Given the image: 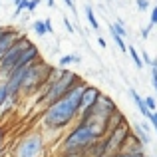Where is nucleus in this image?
Returning a JSON list of instances; mask_svg holds the SVG:
<instances>
[{
	"mask_svg": "<svg viewBox=\"0 0 157 157\" xmlns=\"http://www.w3.org/2000/svg\"><path fill=\"white\" fill-rule=\"evenodd\" d=\"M88 82L82 80L78 86H74L64 98H60L58 101H54L52 105L44 107L42 117H40V125L44 131L50 133H62L70 125H74L78 119V109H80V100L84 94Z\"/></svg>",
	"mask_w": 157,
	"mask_h": 157,
	"instance_id": "f257e3e1",
	"label": "nucleus"
},
{
	"mask_svg": "<svg viewBox=\"0 0 157 157\" xmlns=\"http://www.w3.org/2000/svg\"><path fill=\"white\" fill-rule=\"evenodd\" d=\"M54 66H50L46 60H36L30 68L24 72V80H22V88H20V96H26V98H32L40 92L44 84H46L48 76H50Z\"/></svg>",
	"mask_w": 157,
	"mask_h": 157,
	"instance_id": "f03ea898",
	"label": "nucleus"
},
{
	"mask_svg": "<svg viewBox=\"0 0 157 157\" xmlns=\"http://www.w3.org/2000/svg\"><path fill=\"white\" fill-rule=\"evenodd\" d=\"M80 82H82V78L78 76V74L70 72V70H64V74L60 76V80L54 82V84L42 94V96H36L34 104H36V105H42V107L52 105L54 101H58L60 98H64L66 94H68L70 90L74 88V86H78Z\"/></svg>",
	"mask_w": 157,
	"mask_h": 157,
	"instance_id": "7ed1b4c3",
	"label": "nucleus"
},
{
	"mask_svg": "<svg viewBox=\"0 0 157 157\" xmlns=\"http://www.w3.org/2000/svg\"><path fill=\"white\" fill-rule=\"evenodd\" d=\"M96 141L90 129L82 123H74L68 129V133L58 143V153H68V151H86L92 143Z\"/></svg>",
	"mask_w": 157,
	"mask_h": 157,
	"instance_id": "20e7f679",
	"label": "nucleus"
},
{
	"mask_svg": "<svg viewBox=\"0 0 157 157\" xmlns=\"http://www.w3.org/2000/svg\"><path fill=\"white\" fill-rule=\"evenodd\" d=\"M44 151H46L44 135L40 133V131H30V133L24 135L14 145L12 155L14 157H42Z\"/></svg>",
	"mask_w": 157,
	"mask_h": 157,
	"instance_id": "39448f33",
	"label": "nucleus"
},
{
	"mask_svg": "<svg viewBox=\"0 0 157 157\" xmlns=\"http://www.w3.org/2000/svg\"><path fill=\"white\" fill-rule=\"evenodd\" d=\"M32 46V42H30V38H28L26 34H22L20 36V40L14 44V46L10 48L6 54H4L2 58H0V78L2 80H6V76L12 72V70L16 68V64H18V60L22 58V54L28 50V48Z\"/></svg>",
	"mask_w": 157,
	"mask_h": 157,
	"instance_id": "423d86ee",
	"label": "nucleus"
},
{
	"mask_svg": "<svg viewBox=\"0 0 157 157\" xmlns=\"http://www.w3.org/2000/svg\"><path fill=\"white\" fill-rule=\"evenodd\" d=\"M129 133H131V127L127 125V121H121L115 129H111L105 135V157L119 153L123 143H125V139L129 137Z\"/></svg>",
	"mask_w": 157,
	"mask_h": 157,
	"instance_id": "0eeeda50",
	"label": "nucleus"
},
{
	"mask_svg": "<svg viewBox=\"0 0 157 157\" xmlns=\"http://www.w3.org/2000/svg\"><path fill=\"white\" fill-rule=\"evenodd\" d=\"M22 34L24 32L18 30V28H2V34H0V58L18 42Z\"/></svg>",
	"mask_w": 157,
	"mask_h": 157,
	"instance_id": "6e6552de",
	"label": "nucleus"
},
{
	"mask_svg": "<svg viewBox=\"0 0 157 157\" xmlns=\"http://www.w3.org/2000/svg\"><path fill=\"white\" fill-rule=\"evenodd\" d=\"M101 96V92L96 88V86H86V90H84V94H82V100H80V109H78V115L80 113H84L86 109H90L94 104L98 101V98Z\"/></svg>",
	"mask_w": 157,
	"mask_h": 157,
	"instance_id": "1a4fd4ad",
	"label": "nucleus"
},
{
	"mask_svg": "<svg viewBox=\"0 0 157 157\" xmlns=\"http://www.w3.org/2000/svg\"><path fill=\"white\" fill-rule=\"evenodd\" d=\"M119 153H127V155H143L145 153V145H143L141 141H139L137 137H135L133 133H129V137L125 139V143H123L121 151Z\"/></svg>",
	"mask_w": 157,
	"mask_h": 157,
	"instance_id": "9d476101",
	"label": "nucleus"
},
{
	"mask_svg": "<svg viewBox=\"0 0 157 157\" xmlns=\"http://www.w3.org/2000/svg\"><path fill=\"white\" fill-rule=\"evenodd\" d=\"M129 96H131V100L135 101V105H137V109H139V113L143 115L145 119H149V115H151V111L147 109V105H145V101H143V98L139 96L137 92H135V88H129Z\"/></svg>",
	"mask_w": 157,
	"mask_h": 157,
	"instance_id": "9b49d317",
	"label": "nucleus"
},
{
	"mask_svg": "<svg viewBox=\"0 0 157 157\" xmlns=\"http://www.w3.org/2000/svg\"><path fill=\"white\" fill-rule=\"evenodd\" d=\"M131 133H133L135 137H137L139 141L143 143V145H149V143H151V135L147 133V131L143 129L141 125H139V121H135L133 125H131Z\"/></svg>",
	"mask_w": 157,
	"mask_h": 157,
	"instance_id": "f8f14e48",
	"label": "nucleus"
},
{
	"mask_svg": "<svg viewBox=\"0 0 157 157\" xmlns=\"http://www.w3.org/2000/svg\"><path fill=\"white\" fill-rule=\"evenodd\" d=\"M82 58L78 56V54H64V56H60V60H58V68L66 70L70 64H80Z\"/></svg>",
	"mask_w": 157,
	"mask_h": 157,
	"instance_id": "ddd939ff",
	"label": "nucleus"
},
{
	"mask_svg": "<svg viewBox=\"0 0 157 157\" xmlns=\"http://www.w3.org/2000/svg\"><path fill=\"white\" fill-rule=\"evenodd\" d=\"M84 12H86V18H88L90 26H92L94 30H100V22H98L96 14H94V8L90 6V4H86V6H84Z\"/></svg>",
	"mask_w": 157,
	"mask_h": 157,
	"instance_id": "4468645a",
	"label": "nucleus"
},
{
	"mask_svg": "<svg viewBox=\"0 0 157 157\" xmlns=\"http://www.w3.org/2000/svg\"><path fill=\"white\" fill-rule=\"evenodd\" d=\"M109 32H113V34L121 36L123 40H125V36H127V30H125V26H123V22H121V20H117V22L109 24Z\"/></svg>",
	"mask_w": 157,
	"mask_h": 157,
	"instance_id": "2eb2a0df",
	"label": "nucleus"
},
{
	"mask_svg": "<svg viewBox=\"0 0 157 157\" xmlns=\"http://www.w3.org/2000/svg\"><path fill=\"white\" fill-rule=\"evenodd\" d=\"M127 52H129V56H131V60H133L135 68H137V70H141V68H143V60H141V54H139L137 50H135L133 46H129V48H127Z\"/></svg>",
	"mask_w": 157,
	"mask_h": 157,
	"instance_id": "dca6fc26",
	"label": "nucleus"
},
{
	"mask_svg": "<svg viewBox=\"0 0 157 157\" xmlns=\"http://www.w3.org/2000/svg\"><path fill=\"white\" fill-rule=\"evenodd\" d=\"M32 30H34L36 36H46V34H48L44 20H34V24H32Z\"/></svg>",
	"mask_w": 157,
	"mask_h": 157,
	"instance_id": "f3484780",
	"label": "nucleus"
},
{
	"mask_svg": "<svg viewBox=\"0 0 157 157\" xmlns=\"http://www.w3.org/2000/svg\"><path fill=\"white\" fill-rule=\"evenodd\" d=\"M8 98H10V94H8V86L6 82H0V107L8 101Z\"/></svg>",
	"mask_w": 157,
	"mask_h": 157,
	"instance_id": "a211bd4d",
	"label": "nucleus"
},
{
	"mask_svg": "<svg viewBox=\"0 0 157 157\" xmlns=\"http://www.w3.org/2000/svg\"><path fill=\"white\" fill-rule=\"evenodd\" d=\"M111 34V38H113V42H115V46L119 48L121 52H127V46H125V40L121 38V36H117V34H113V32H109Z\"/></svg>",
	"mask_w": 157,
	"mask_h": 157,
	"instance_id": "6ab92c4d",
	"label": "nucleus"
},
{
	"mask_svg": "<svg viewBox=\"0 0 157 157\" xmlns=\"http://www.w3.org/2000/svg\"><path fill=\"white\" fill-rule=\"evenodd\" d=\"M143 101H145V105H147V109L153 113V111L157 109V98H153V96H145L143 98Z\"/></svg>",
	"mask_w": 157,
	"mask_h": 157,
	"instance_id": "aec40b11",
	"label": "nucleus"
},
{
	"mask_svg": "<svg viewBox=\"0 0 157 157\" xmlns=\"http://www.w3.org/2000/svg\"><path fill=\"white\" fill-rule=\"evenodd\" d=\"M135 4H137V10H141V12H145L149 8V0H135Z\"/></svg>",
	"mask_w": 157,
	"mask_h": 157,
	"instance_id": "412c9836",
	"label": "nucleus"
},
{
	"mask_svg": "<svg viewBox=\"0 0 157 157\" xmlns=\"http://www.w3.org/2000/svg\"><path fill=\"white\" fill-rule=\"evenodd\" d=\"M151 30H153V26H151V24L143 26V28H141V38H143V40H147V38H149V34H151Z\"/></svg>",
	"mask_w": 157,
	"mask_h": 157,
	"instance_id": "4be33fe9",
	"label": "nucleus"
},
{
	"mask_svg": "<svg viewBox=\"0 0 157 157\" xmlns=\"http://www.w3.org/2000/svg\"><path fill=\"white\" fill-rule=\"evenodd\" d=\"M141 60H143V66H151V64H153V58H151L145 50L141 52Z\"/></svg>",
	"mask_w": 157,
	"mask_h": 157,
	"instance_id": "5701e85b",
	"label": "nucleus"
},
{
	"mask_svg": "<svg viewBox=\"0 0 157 157\" xmlns=\"http://www.w3.org/2000/svg\"><path fill=\"white\" fill-rule=\"evenodd\" d=\"M62 22H64V28H66V32H68V34H74V32H76V30H74V26H72V22H70L66 16L62 18Z\"/></svg>",
	"mask_w": 157,
	"mask_h": 157,
	"instance_id": "b1692460",
	"label": "nucleus"
},
{
	"mask_svg": "<svg viewBox=\"0 0 157 157\" xmlns=\"http://www.w3.org/2000/svg\"><path fill=\"white\" fill-rule=\"evenodd\" d=\"M149 24H151V26H155V24H157V4L153 6V10H151V16H149Z\"/></svg>",
	"mask_w": 157,
	"mask_h": 157,
	"instance_id": "393cba45",
	"label": "nucleus"
},
{
	"mask_svg": "<svg viewBox=\"0 0 157 157\" xmlns=\"http://www.w3.org/2000/svg\"><path fill=\"white\" fill-rule=\"evenodd\" d=\"M38 6H40V0H30L28 2V12H34Z\"/></svg>",
	"mask_w": 157,
	"mask_h": 157,
	"instance_id": "a878e982",
	"label": "nucleus"
},
{
	"mask_svg": "<svg viewBox=\"0 0 157 157\" xmlns=\"http://www.w3.org/2000/svg\"><path fill=\"white\" fill-rule=\"evenodd\" d=\"M147 121H149V123H151V127H155V125H157V109H155V111H153V113H151V115H149V119H147Z\"/></svg>",
	"mask_w": 157,
	"mask_h": 157,
	"instance_id": "bb28decb",
	"label": "nucleus"
},
{
	"mask_svg": "<svg viewBox=\"0 0 157 157\" xmlns=\"http://www.w3.org/2000/svg\"><path fill=\"white\" fill-rule=\"evenodd\" d=\"M44 24H46V30L50 32V34H54V24H52V20L46 18V20H44Z\"/></svg>",
	"mask_w": 157,
	"mask_h": 157,
	"instance_id": "cd10ccee",
	"label": "nucleus"
},
{
	"mask_svg": "<svg viewBox=\"0 0 157 157\" xmlns=\"http://www.w3.org/2000/svg\"><path fill=\"white\" fill-rule=\"evenodd\" d=\"M139 125H141V127H143V129H145V131H147V133H149V131H151V123H149V121H147V119H145V121H139Z\"/></svg>",
	"mask_w": 157,
	"mask_h": 157,
	"instance_id": "c85d7f7f",
	"label": "nucleus"
},
{
	"mask_svg": "<svg viewBox=\"0 0 157 157\" xmlns=\"http://www.w3.org/2000/svg\"><path fill=\"white\" fill-rule=\"evenodd\" d=\"M62 2H64L66 6L70 8V10H76V4H74V0H62Z\"/></svg>",
	"mask_w": 157,
	"mask_h": 157,
	"instance_id": "c756f323",
	"label": "nucleus"
},
{
	"mask_svg": "<svg viewBox=\"0 0 157 157\" xmlns=\"http://www.w3.org/2000/svg\"><path fill=\"white\" fill-rule=\"evenodd\" d=\"M111 157H137V155H127V153H115V155H111Z\"/></svg>",
	"mask_w": 157,
	"mask_h": 157,
	"instance_id": "7c9ffc66",
	"label": "nucleus"
},
{
	"mask_svg": "<svg viewBox=\"0 0 157 157\" xmlns=\"http://www.w3.org/2000/svg\"><path fill=\"white\" fill-rule=\"evenodd\" d=\"M98 44H100V46H101V48H105V46H107V44H105V40H104V38H98Z\"/></svg>",
	"mask_w": 157,
	"mask_h": 157,
	"instance_id": "2f4dec72",
	"label": "nucleus"
},
{
	"mask_svg": "<svg viewBox=\"0 0 157 157\" xmlns=\"http://www.w3.org/2000/svg\"><path fill=\"white\" fill-rule=\"evenodd\" d=\"M46 4H48V6H50V8H52V6H54V4H56V0H46Z\"/></svg>",
	"mask_w": 157,
	"mask_h": 157,
	"instance_id": "473e14b6",
	"label": "nucleus"
},
{
	"mask_svg": "<svg viewBox=\"0 0 157 157\" xmlns=\"http://www.w3.org/2000/svg\"><path fill=\"white\" fill-rule=\"evenodd\" d=\"M12 2H14V4H16V6H18V4H20V0H12Z\"/></svg>",
	"mask_w": 157,
	"mask_h": 157,
	"instance_id": "72a5a7b5",
	"label": "nucleus"
},
{
	"mask_svg": "<svg viewBox=\"0 0 157 157\" xmlns=\"http://www.w3.org/2000/svg\"><path fill=\"white\" fill-rule=\"evenodd\" d=\"M153 129H155V135H157V125H155V127H153Z\"/></svg>",
	"mask_w": 157,
	"mask_h": 157,
	"instance_id": "f704fd0d",
	"label": "nucleus"
},
{
	"mask_svg": "<svg viewBox=\"0 0 157 157\" xmlns=\"http://www.w3.org/2000/svg\"><path fill=\"white\" fill-rule=\"evenodd\" d=\"M6 157H14V155H6Z\"/></svg>",
	"mask_w": 157,
	"mask_h": 157,
	"instance_id": "c9c22d12",
	"label": "nucleus"
},
{
	"mask_svg": "<svg viewBox=\"0 0 157 157\" xmlns=\"http://www.w3.org/2000/svg\"><path fill=\"white\" fill-rule=\"evenodd\" d=\"M0 34H2V28H0Z\"/></svg>",
	"mask_w": 157,
	"mask_h": 157,
	"instance_id": "e433bc0d",
	"label": "nucleus"
},
{
	"mask_svg": "<svg viewBox=\"0 0 157 157\" xmlns=\"http://www.w3.org/2000/svg\"><path fill=\"white\" fill-rule=\"evenodd\" d=\"M147 157H149V155H147Z\"/></svg>",
	"mask_w": 157,
	"mask_h": 157,
	"instance_id": "4c0bfd02",
	"label": "nucleus"
}]
</instances>
